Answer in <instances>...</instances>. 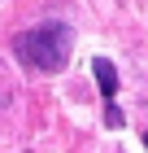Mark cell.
Segmentation results:
<instances>
[{
    "label": "cell",
    "instance_id": "277c9868",
    "mask_svg": "<svg viewBox=\"0 0 148 153\" xmlns=\"http://www.w3.org/2000/svg\"><path fill=\"white\" fill-rule=\"evenodd\" d=\"M144 144H148V131H144Z\"/></svg>",
    "mask_w": 148,
    "mask_h": 153
},
{
    "label": "cell",
    "instance_id": "6da1fadb",
    "mask_svg": "<svg viewBox=\"0 0 148 153\" xmlns=\"http://www.w3.org/2000/svg\"><path fill=\"white\" fill-rule=\"evenodd\" d=\"M13 53H18V61L26 70L57 74V70H66L70 53H74V31L66 22H39L13 39Z\"/></svg>",
    "mask_w": 148,
    "mask_h": 153
},
{
    "label": "cell",
    "instance_id": "7a4b0ae2",
    "mask_svg": "<svg viewBox=\"0 0 148 153\" xmlns=\"http://www.w3.org/2000/svg\"><path fill=\"white\" fill-rule=\"evenodd\" d=\"M91 74H96V83H100L105 101H113V92H118V70H113L105 57H96V61H91Z\"/></svg>",
    "mask_w": 148,
    "mask_h": 153
},
{
    "label": "cell",
    "instance_id": "3957f363",
    "mask_svg": "<svg viewBox=\"0 0 148 153\" xmlns=\"http://www.w3.org/2000/svg\"><path fill=\"white\" fill-rule=\"evenodd\" d=\"M105 123H109V127H122V109H118L113 101H109V105H105Z\"/></svg>",
    "mask_w": 148,
    "mask_h": 153
}]
</instances>
